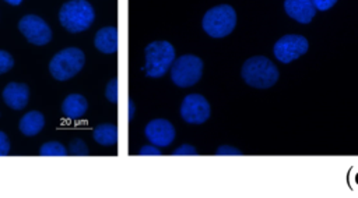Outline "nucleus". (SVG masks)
<instances>
[{
	"label": "nucleus",
	"instance_id": "f257e3e1",
	"mask_svg": "<svg viewBox=\"0 0 358 198\" xmlns=\"http://www.w3.org/2000/svg\"><path fill=\"white\" fill-rule=\"evenodd\" d=\"M95 13L87 0H69L59 11V21L71 33L85 31L94 22Z\"/></svg>",
	"mask_w": 358,
	"mask_h": 198
},
{
	"label": "nucleus",
	"instance_id": "f03ea898",
	"mask_svg": "<svg viewBox=\"0 0 358 198\" xmlns=\"http://www.w3.org/2000/svg\"><path fill=\"white\" fill-rule=\"evenodd\" d=\"M243 81L255 88H270L278 79V70L264 56H253L242 66Z\"/></svg>",
	"mask_w": 358,
	"mask_h": 198
},
{
	"label": "nucleus",
	"instance_id": "7ed1b4c3",
	"mask_svg": "<svg viewBox=\"0 0 358 198\" xmlns=\"http://www.w3.org/2000/svg\"><path fill=\"white\" fill-rule=\"evenodd\" d=\"M145 66L143 67L147 77H162L175 61V49L166 40H154L144 49Z\"/></svg>",
	"mask_w": 358,
	"mask_h": 198
},
{
	"label": "nucleus",
	"instance_id": "20e7f679",
	"mask_svg": "<svg viewBox=\"0 0 358 198\" xmlns=\"http://www.w3.org/2000/svg\"><path fill=\"white\" fill-rule=\"evenodd\" d=\"M203 29L211 38H224L229 35L236 25V13L228 4H220L210 8L201 21Z\"/></svg>",
	"mask_w": 358,
	"mask_h": 198
},
{
	"label": "nucleus",
	"instance_id": "39448f33",
	"mask_svg": "<svg viewBox=\"0 0 358 198\" xmlns=\"http://www.w3.org/2000/svg\"><path fill=\"white\" fill-rule=\"evenodd\" d=\"M85 63V56L78 47H67L53 56L49 63V71L57 81L73 78Z\"/></svg>",
	"mask_w": 358,
	"mask_h": 198
},
{
	"label": "nucleus",
	"instance_id": "423d86ee",
	"mask_svg": "<svg viewBox=\"0 0 358 198\" xmlns=\"http://www.w3.org/2000/svg\"><path fill=\"white\" fill-rule=\"evenodd\" d=\"M203 74V61L194 54H183L171 66V79L175 85L187 88L194 85Z\"/></svg>",
	"mask_w": 358,
	"mask_h": 198
},
{
	"label": "nucleus",
	"instance_id": "0eeeda50",
	"mask_svg": "<svg viewBox=\"0 0 358 198\" xmlns=\"http://www.w3.org/2000/svg\"><path fill=\"white\" fill-rule=\"evenodd\" d=\"M308 40L302 35H284L280 38L274 47V56L281 61V63H291L292 60H296L302 54L308 52Z\"/></svg>",
	"mask_w": 358,
	"mask_h": 198
},
{
	"label": "nucleus",
	"instance_id": "6e6552de",
	"mask_svg": "<svg viewBox=\"0 0 358 198\" xmlns=\"http://www.w3.org/2000/svg\"><path fill=\"white\" fill-rule=\"evenodd\" d=\"M18 29L28 39V42L36 46H43L52 39L49 25L41 17L34 14L24 15L18 22Z\"/></svg>",
	"mask_w": 358,
	"mask_h": 198
},
{
	"label": "nucleus",
	"instance_id": "1a4fd4ad",
	"mask_svg": "<svg viewBox=\"0 0 358 198\" xmlns=\"http://www.w3.org/2000/svg\"><path fill=\"white\" fill-rule=\"evenodd\" d=\"M210 105L203 95L190 93L180 105V116L189 124H201L210 117Z\"/></svg>",
	"mask_w": 358,
	"mask_h": 198
},
{
	"label": "nucleus",
	"instance_id": "9d476101",
	"mask_svg": "<svg viewBox=\"0 0 358 198\" xmlns=\"http://www.w3.org/2000/svg\"><path fill=\"white\" fill-rule=\"evenodd\" d=\"M144 134L154 146H168L175 139V128L165 119H154L147 123Z\"/></svg>",
	"mask_w": 358,
	"mask_h": 198
},
{
	"label": "nucleus",
	"instance_id": "9b49d317",
	"mask_svg": "<svg viewBox=\"0 0 358 198\" xmlns=\"http://www.w3.org/2000/svg\"><path fill=\"white\" fill-rule=\"evenodd\" d=\"M3 100L4 103L14 109L22 110L29 100V88L21 82H10L3 89Z\"/></svg>",
	"mask_w": 358,
	"mask_h": 198
},
{
	"label": "nucleus",
	"instance_id": "f8f14e48",
	"mask_svg": "<svg viewBox=\"0 0 358 198\" xmlns=\"http://www.w3.org/2000/svg\"><path fill=\"white\" fill-rule=\"evenodd\" d=\"M284 10L291 18L301 24L310 22L316 14L312 0H285Z\"/></svg>",
	"mask_w": 358,
	"mask_h": 198
},
{
	"label": "nucleus",
	"instance_id": "ddd939ff",
	"mask_svg": "<svg viewBox=\"0 0 358 198\" xmlns=\"http://www.w3.org/2000/svg\"><path fill=\"white\" fill-rule=\"evenodd\" d=\"M95 47L106 54L115 53L119 47V36H117V28L115 26H105L101 28L94 39Z\"/></svg>",
	"mask_w": 358,
	"mask_h": 198
},
{
	"label": "nucleus",
	"instance_id": "4468645a",
	"mask_svg": "<svg viewBox=\"0 0 358 198\" xmlns=\"http://www.w3.org/2000/svg\"><path fill=\"white\" fill-rule=\"evenodd\" d=\"M87 109H88V102L80 93H71V95L66 96V99L63 100V105H62L63 114L70 120H78V119L84 117Z\"/></svg>",
	"mask_w": 358,
	"mask_h": 198
},
{
	"label": "nucleus",
	"instance_id": "2eb2a0df",
	"mask_svg": "<svg viewBox=\"0 0 358 198\" xmlns=\"http://www.w3.org/2000/svg\"><path fill=\"white\" fill-rule=\"evenodd\" d=\"M45 125V117L41 112L32 110L25 113L20 120V131L27 137L36 135Z\"/></svg>",
	"mask_w": 358,
	"mask_h": 198
},
{
	"label": "nucleus",
	"instance_id": "dca6fc26",
	"mask_svg": "<svg viewBox=\"0 0 358 198\" xmlns=\"http://www.w3.org/2000/svg\"><path fill=\"white\" fill-rule=\"evenodd\" d=\"M92 137L94 139L103 146H110L115 145L119 139V131L117 127L115 124H109V123H103L99 124L94 128L92 131Z\"/></svg>",
	"mask_w": 358,
	"mask_h": 198
},
{
	"label": "nucleus",
	"instance_id": "f3484780",
	"mask_svg": "<svg viewBox=\"0 0 358 198\" xmlns=\"http://www.w3.org/2000/svg\"><path fill=\"white\" fill-rule=\"evenodd\" d=\"M67 152L69 151L60 142H57V141L46 142L39 149L41 156H66Z\"/></svg>",
	"mask_w": 358,
	"mask_h": 198
},
{
	"label": "nucleus",
	"instance_id": "a211bd4d",
	"mask_svg": "<svg viewBox=\"0 0 358 198\" xmlns=\"http://www.w3.org/2000/svg\"><path fill=\"white\" fill-rule=\"evenodd\" d=\"M69 152L71 155H77V156H81V155H88V148L85 145V142L80 138H76L70 142V146H69Z\"/></svg>",
	"mask_w": 358,
	"mask_h": 198
},
{
	"label": "nucleus",
	"instance_id": "6ab92c4d",
	"mask_svg": "<svg viewBox=\"0 0 358 198\" xmlns=\"http://www.w3.org/2000/svg\"><path fill=\"white\" fill-rule=\"evenodd\" d=\"M117 86H119L117 78H112V79L106 84L105 96H106V99L110 100L112 103H116V102H117Z\"/></svg>",
	"mask_w": 358,
	"mask_h": 198
},
{
	"label": "nucleus",
	"instance_id": "aec40b11",
	"mask_svg": "<svg viewBox=\"0 0 358 198\" xmlns=\"http://www.w3.org/2000/svg\"><path fill=\"white\" fill-rule=\"evenodd\" d=\"M13 66H14L13 56L6 50H0V74L10 71Z\"/></svg>",
	"mask_w": 358,
	"mask_h": 198
},
{
	"label": "nucleus",
	"instance_id": "412c9836",
	"mask_svg": "<svg viewBox=\"0 0 358 198\" xmlns=\"http://www.w3.org/2000/svg\"><path fill=\"white\" fill-rule=\"evenodd\" d=\"M337 0H312L315 8L320 10V11H326L329 8H331L336 4Z\"/></svg>",
	"mask_w": 358,
	"mask_h": 198
},
{
	"label": "nucleus",
	"instance_id": "4be33fe9",
	"mask_svg": "<svg viewBox=\"0 0 358 198\" xmlns=\"http://www.w3.org/2000/svg\"><path fill=\"white\" fill-rule=\"evenodd\" d=\"M10 152V141H8V137L0 131V156H4Z\"/></svg>",
	"mask_w": 358,
	"mask_h": 198
},
{
	"label": "nucleus",
	"instance_id": "5701e85b",
	"mask_svg": "<svg viewBox=\"0 0 358 198\" xmlns=\"http://www.w3.org/2000/svg\"><path fill=\"white\" fill-rule=\"evenodd\" d=\"M175 155H180V153H196V149H193L190 145H182L179 149H176L173 152Z\"/></svg>",
	"mask_w": 358,
	"mask_h": 198
},
{
	"label": "nucleus",
	"instance_id": "b1692460",
	"mask_svg": "<svg viewBox=\"0 0 358 198\" xmlns=\"http://www.w3.org/2000/svg\"><path fill=\"white\" fill-rule=\"evenodd\" d=\"M140 153H141V155H145V153H154V155H158V153H159V151H158V149H155V148H152L151 145H148V146H144V148L140 151Z\"/></svg>",
	"mask_w": 358,
	"mask_h": 198
},
{
	"label": "nucleus",
	"instance_id": "393cba45",
	"mask_svg": "<svg viewBox=\"0 0 358 198\" xmlns=\"http://www.w3.org/2000/svg\"><path fill=\"white\" fill-rule=\"evenodd\" d=\"M222 152H234V153H239V151H236V149H227V148H220V149L217 151V153H222Z\"/></svg>",
	"mask_w": 358,
	"mask_h": 198
},
{
	"label": "nucleus",
	"instance_id": "a878e982",
	"mask_svg": "<svg viewBox=\"0 0 358 198\" xmlns=\"http://www.w3.org/2000/svg\"><path fill=\"white\" fill-rule=\"evenodd\" d=\"M4 1H7V3L11 4V6H18L22 0H4Z\"/></svg>",
	"mask_w": 358,
	"mask_h": 198
},
{
	"label": "nucleus",
	"instance_id": "bb28decb",
	"mask_svg": "<svg viewBox=\"0 0 358 198\" xmlns=\"http://www.w3.org/2000/svg\"><path fill=\"white\" fill-rule=\"evenodd\" d=\"M129 105H130V107H131V110H133V103H131V100L129 99ZM133 117V112H130V116H129V119H131Z\"/></svg>",
	"mask_w": 358,
	"mask_h": 198
}]
</instances>
